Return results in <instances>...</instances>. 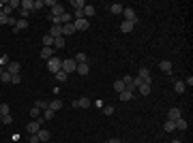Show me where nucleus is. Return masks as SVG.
I'll use <instances>...</instances> for the list:
<instances>
[{
	"instance_id": "obj_1",
	"label": "nucleus",
	"mask_w": 193,
	"mask_h": 143,
	"mask_svg": "<svg viewBox=\"0 0 193 143\" xmlns=\"http://www.w3.org/2000/svg\"><path fill=\"white\" fill-rule=\"evenodd\" d=\"M43 122H45V120H43V118H36V120H32V122H30V124L26 126V130L30 132V135H36V132L41 130V126H43Z\"/></svg>"
},
{
	"instance_id": "obj_2",
	"label": "nucleus",
	"mask_w": 193,
	"mask_h": 143,
	"mask_svg": "<svg viewBox=\"0 0 193 143\" xmlns=\"http://www.w3.org/2000/svg\"><path fill=\"white\" fill-rule=\"evenodd\" d=\"M47 69H49V73H52V75H56V73L62 69V60H60V58H49V60H47Z\"/></svg>"
},
{
	"instance_id": "obj_3",
	"label": "nucleus",
	"mask_w": 193,
	"mask_h": 143,
	"mask_svg": "<svg viewBox=\"0 0 193 143\" xmlns=\"http://www.w3.org/2000/svg\"><path fill=\"white\" fill-rule=\"evenodd\" d=\"M122 15H124V22L137 24V13H135V9H131V7H124V9H122Z\"/></svg>"
},
{
	"instance_id": "obj_4",
	"label": "nucleus",
	"mask_w": 193,
	"mask_h": 143,
	"mask_svg": "<svg viewBox=\"0 0 193 143\" xmlns=\"http://www.w3.org/2000/svg\"><path fill=\"white\" fill-rule=\"evenodd\" d=\"M75 69H77V62H75L73 58L62 60V71L67 73V75H69V73H75Z\"/></svg>"
},
{
	"instance_id": "obj_5",
	"label": "nucleus",
	"mask_w": 193,
	"mask_h": 143,
	"mask_svg": "<svg viewBox=\"0 0 193 143\" xmlns=\"http://www.w3.org/2000/svg\"><path fill=\"white\" fill-rule=\"evenodd\" d=\"M73 28H75V32H80V30H88L90 28V22L88 19H73Z\"/></svg>"
},
{
	"instance_id": "obj_6",
	"label": "nucleus",
	"mask_w": 193,
	"mask_h": 143,
	"mask_svg": "<svg viewBox=\"0 0 193 143\" xmlns=\"http://www.w3.org/2000/svg\"><path fill=\"white\" fill-rule=\"evenodd\" d=\"M19 69H22V66H19V62L11 60V62L7 64V69H4V71H7V73H11V75H19Z\"/></svg>"
},
{
	"instance_id": "obj_7",
	"label": "nucleus",
	"mask_w": 193,
	"mask_h": 143,
	"mask_svg": "<svg viewBox=\"0 0 193 143\" xmlns=\"http://www.w3.org/2000/svg\"><path fill=\"white\" fill-rule=\"evenodd\" d=\"M137 77H140L144 84H148V85H150V81H152V79H150V71H148V69H140V71H137Z\"/></svg>"
},
{
	"instance_id": "obj_8",
	"label": "nucleus",
	"mask_w": 193,
	"mask_h": 143,
	"mask_svg": "<svg viewBox=\"0 0 193 143\" xmlns=\"http://www.w3.org/2000/svg\"><path fill=\"white\" fill-rule=\"evenodd\" d=\"M62 13H64V7H62L60 2H56V4L52 7V17H60Z\"/></svg>"
},
{
	"instance_id": "obj_9",
	"label": "nucleus",
	"mask_w": 193,
	"mask_h": 143,
	"mask_svg": "<svg viewBox=\"0 0 193 143\" xmlns=\"http://www.w3.org/2000/svg\"><path fill=\"white\" fill-rule=\"evenodd\" d=\"M180 118H182V115H180V109L174 107V109H169V111H168V120H172V122H176V120H180Z\"/></svg>"
},
{
	"instance_id": "obj_10",
	"label": "nucleus",
	"mask_w": 193,
	"mask_h": 143,
	"mask_svg": "<svg viewBox=\"0 0 193 143\" xmlns=\"http://www.w3.org/2000/svg\"><path fill=\"white\" fill-rule=\"evenodd\" d=\"M49 36H52V38L62 36V26H52V28H49Z\"/></svg>"
},
{
	"instance_id": "obj_11",
	"label": "nucleus",
	"mask_w": 193,
	"mask_h": 143,
	"mask_svg": "<svg viewBox=\"0 0 193 143\" xmlns=\"http://www.w3.org/2000/svg\"><path fill=\"white\" fill-rule=\"evenodd\" d=\"M71 34H75V28H73V24H64V26H62V36L67 38V36H71Z\"/></svg>"
},
{
	"instance_id": "obj_12",
	"label": "nucleus",
	"mask_w": 193,
	"mask_h": 143,
	"mask_svg": "<svg viewBox=\"0 0 193 143\" xmlns=\"http://www.w3.org/2000/svg\"><path fill=\"white\" fill-rule=\"evenodd\" d=\"M122 9H124V7H122V4H118V2L109 4V13H112V15H120V13H122Z\"/></svg>"
},
{
	"instance_id": "obj_13",
	"label": "nucleus",
	"mask_w": 193,
	"mask_h": 143,
	"mask_svg": "<svg viewBox=\"0 0 193 143\" xmlns=\"http://www.w3.org/2000/svg\"><path fill=\"white\" fill-rule=\"evenodd\" d=\"M36 137L41 139V143H45V141H49V137H52V135H49V130H45V128H41V130L36 132Z\"/></svg>"
},
{
	"instance_id": "obj_14",
	"label": "nucleus",
	"mask_w": 193,
	"mask_h": 143,
	"mask_svg": "<svg viewBox=\"0 0 193 143\" xmlns=\"http://www.w3.org/2000/svg\"><path fill=\"white\" fill-rule=\"evenodd\" d=\"M41 58H45V60L54 58V47H43L41 49Z\"/></svg>"
},
{
	"instance_id": "obj_15",
	"label": "nucleus",
	"mask_w": 193,
	"mask_h": 143,
	"mask_svg": "<svg viewBox=\"0 0 193 143\" xmlns=\"http://www.w3.org/2000/svg\"><path fill=\"white\" fill-rule=\"evenodd\" d=\"M73 107H84V109H88V107H90V100H88V98H80V100H73Z\"/></svg>"
},
{
	"instance_id": "obj_16",
	"label": "nucleus",
	"mask_w": 193,
	"mask_h": 143,
	"mask_svg": "<svg viewBox=\"0 0 193 143\" xmlns=\"http://www.w3.org/2000/svg\"><path fill=\"white\" fill-rule=\"evenodd\" d=\"M26 28H28V19H22V17H19V19H17V24H15V28H13V30L17 32V30H26Z\"/></svg>"
},
{
	"instance_id": "obj_17",
	"label": "nucleus",
	"mask_w": 193,
	"mask_h": 143,
	"mask_svg": "<svg viewBox=\"0 0 193 143\" xmlns=\"http://www.w3.org/2000/svg\"><path fill=\"white\" fill-rule=\"evenodd\" d=\"M185 90H187L185 81H176V84H174V92H176V94H185Z\"/></svg>"
},
{
	"instance_id": "obj_18",
	"label": "nucleus",
	"mask_w": 193,
	"mask_h": 143,
	"mask_svg": "<svg viewBox=\"0 0 193 143\" xmlns=\"http://www.w3.org/2000/svg\"><path fill=\"white\" fill-rule=\"evenodd\" d=\"M75 62H77V64H88V56H86L84 51H80V54H77V56H75Z\"/></svg>"
},
{
	"instance_id": "obj_19",
	"label": "nucleus",
	"mask_w": 193,
	"mask_h": 143,
	"mask_svg": "<svg viewBox=\"0 0 193 143\" xmlns=\"http://www.w3.org/2000/svg\"><path fill=\"white\" fill-rule=\"evenodd\" d=\"M159 69L163 73H172V62H169V60H163V62L159 64Z\"/></svg>"
},
{
	"instance_id": "obj_20",
	"label": "nucleus",
	"mask_w": 193,
	"mask_h": 143,
	"mask_svg": "<svg viewBox=\"0 0 193 143\" xmlns=\"http://www.w3.org/2000/svg\"><path fill=\"white\" fill-rule=\"evenodd\" d=\"M64 24H73V17H71V15H69L67 11L60 15V26H64Z\"/></svg>"
},
{
	"instance_id": "obj_21",
	"label": "nucleus",
	"mask_w": 193,
	"mask_h": 143,
	"mask_svg": "<svg viewBox=\"0 0 193 143\" xmlns=\"http://www.w3.org/2000/svg\"><path fill=\"white\" fill-rule=\"evenodd\" d=\"M114 90H116L118 94H120V92H124V90H127V85H124V81H122V79H118V81H114Z\"/></svg>"
},
{
	"instance_id": "obj_22",
	"label": "nucleus",
	"mask_w": 193,
	"mask_h": 143,
	"mask_svg": "<svg viewBox=\"0 0 193 143\" xmlns=\"http://www.w3.org/2000/svg\"><path fill=\"white\" fill-rule=\"evenodd\" d=\"M47 107L52 109V111H54V113H56V111H58V109H62V100H58V98H56V100H52V103H49Z\"/></svg>"
},
{
	"instance_id": "obj_23",
	"label": "nucleus",
	"mask_w": 193,
	"mask_h": 143,
	"mask_svg": "<svg viewBox=\"0 0 193 143\" xmlns=\"http://www.w3.org/2000/svg\"><path fill=\"white\" fill-rule=\"evenodd\" d=\"M95 13H96L95 7H90V4H86V7H84V17H86V19H88V17H92Z\"/></svg>"
},
{
	"instance_id": "obj_24",
	"label": "nucleus",
	"mask_w": 193,
	"mask_h": 143,
	"mask_svg": "<svg viewBox=\"0 0 193 143\" xmlns=\"http://www.w3.org/2000/svg\"><path fill=\"white\" fill-rule=\"evenodd\" d=\"M133 26H135V24H131V22H122V24H120V32H124V34H127V32H131Z\"/></svg>"
},
{
	"instance_id": "obj_25",
	"label": "nucleus",
	"mask_w": 193,
	"mask_h": 143,
	"mask_svg": "<svg viewBox=\"0 0 193 143\" xmlns=\"http://www.w3.org/2000/svg\"><path fill=\"white\" fill-rule=\"evenodd\" d=\"M137 92H140L142 96H148V94H150V85H148V84H142L140 88H137Z\"/></svg>"
},
{
	"instance_id": "obj_26",
	"label": "nucleus",
	"mask_w": 193,
	"mask_h": 143,
	"mask_svg": "<svg viewBox=\"0 0 193 143\" xmlns=\"http://www.w3.org/2000/svg\"><path fill=\"white\" fill-rule=\"evenodd\" d=\"M62 47H64V36L54 38V49H62Z\"/></svg>"
},
{
	"instance_id": "obj_27",
	"label": "nucleus",
	"mask_w": 193,
	"mask_h": 143,
	"mask_svg": "<svg viewBox=\"0 0 193 143\" xmlns=\"http://www.w3.org/2000/svg\"><path fill=\"white\" fill-rule=\"evenodd\" d=\"M88 64H77V69H75V73H80V75H88Z\"/></svg>"
},
{
	"instance_id": "obj_28",
	"label": "nucleus",
	"mask_w": 193,
	"mask_h": 143,
	"mask_svg": "<svg viewBox=\"0 0 193 143\" xmlns=\"http://www.w3.org/2000/svg\"><path fill=\"white\" fill-rule=\"evenodd\" d=\"M32 7H35V2H32V0H22V7H19V9H26V11H32Z\"/></svg>"
},
{
	"instance_id": "obj_29",
	"label": "nucleus",
	"mask_w": 193,
	"mask_h": 143,
	"mask_svg": "<svg viewBox=\"0 0 193 143\" xmlns=\"http://www.w3.org/2000/svg\"><path fill=\"white\" fill-rule=\"evenodd\" d=\"M174 124H176V128H178V130H187V120H176V122H174Z\"/></svg>"
},
{
	"instance_id": "obj_30",
	"label": "nucleus",
	"mask_w": 193,
	"mask_h": 143,
	"mask_svg": "<svg viewBox=\"0 0 193 143\" xmlns=\"http://www.w3.org/2000/svg\"><path fill=\"white\" fill-rule=\"evenodd\" d=\"M43 47H54V38H52L49 34L43 36Z\"/></svg>"
},
{
	"instance_id": "obj_31",
	"label": "nucleus",
	"mask_w": 193,
	"mask_h": 143,
	"mask_svg": "<svg viewBox=\"0 0 193 143\" xmlns=\"http://www.w3.org/2000/svg\"><path fill=\"white\" fill-rule=\"evenodd\" d=\"M131 98H133V92H129V90L120 92V100H124V103H127V100H131Z\"/></svg>"
},
{
	"instance_id": "obj_32",
	"label": "nucleus",
	"mask_w": 193,
	"mask_h": 143,
	"mask_svg": "<svg viewBox=\"0 0 193 143\" xmlns=\"http://www.w3.org/2000/svg\"><path fill=\"white\" fill-rule=\"evenodd\" d=\"M163 128H165V130H168V132H172V130H176V124H174L172 120H168V122L163 124Z\"/></svg>"
},
{
	"instance_id": "obj_33",
	"label": "nucleus",
	"mask_w": 193,
	"mask_h": 143,
	"mask_svg": "<svg viewBox=\"0 0 193 143\" xmlns=\"http://www.w3.org/2000/svg\"><path fill=\"white\" fill-rule=\"evenodd\" d=\"M0 81H2V84H11V73H2V75H0Z\"/></svg>"
},
{
	"instance_id": "obj_34",
	"label": "nucleus",
	"mask_w": 193,
	"mask_h": 143,
	"mask_svg": "<svg viewBox=\"0 0 193 143\" xmlns=\"http://www.w3.org/2000/svg\"><path fill=\"white\" fill-rule=\"evenodd\" d=\"M67 77H69V75H67V73L62 71V69H60V71H58V73H56V79H58L60 84H62V81H67Z\"/></svg>"
},
{
	"instance_id": "obj_35",
	"label": "nucleus",
	"mask_w": 193,
	"mask_h": 143,
	"mask_svg": "<svg viewBox=\"0 0 193 143\" xmlns=\"http://www.w3.org/2000/svg\"><path fill=\"white\" fill-rule=\"evenodd\" d=\"M71 7H75V9H84V7H86V2H84V0H73V2H71Z\"/></svg>"
},
{
	"instance_id": "obj_36",
	"label": "nucleus",
	"mask_w": 193,
	"mask_h": 143,
	"mask_svg": "<svg viewBox=\"0 0 193 143\" xmlns=\"http://www.w3.org/2000/svg\"><path fill=\"white\" fill-rule=\"evenodd\" d=\"M54 115H56V113H54V111H52V109H45V113H43V120H52V118H54Z\"/></svg>"
},
{
	"instance_id": "obj_37",
	"label": "nucleus",
	"mask_w": 193,
	"mask_h": 143,
	"mask_svg": "<svg viewBox=\"0 0 193 143\" xmlns=\"http://www.w3.org/2000/svg\"><path fill=\"white\" fill-rule=\"evenodd\" d=\"M45 7V2L43 0H35V7H32V11H39V9H43Z\"/></svg>"
},
{
	"instance_id": "obj_38",
	"label": "nucleus",
	"mask_w": 193,
	"mask_h": 143,
	"mask_svg": "<svg viewBox=\"0 0 193 143\" xmlns=\"http://www.w3.org/2000/svg\"><path fill=\"white\" fill-rule=\"evenodd\" d=\"M9 105H7V103H2V105H0V115H7V113H9Z\"/></svg>"
},
{
	"instance_id": "obj_39",
	"label": "nucleus",
	"mask_w": 193,
	"mask_h": 143,
	"mask_svg": "<svg viewBox=\"0 0 193 143\" xmlns=\"http://www.w3.org/2000/svg\"><path fill=\"white\" fill-rule=\"evenodd\" d=\"M47 105H49V103H45V100H36V103H35L36 109H47Z\"/></svg>"
},
{
	"instance_id": "obj_40",
	"label": "nucleus",
	"mask_w": 193,
	"mask_h": 143,
	"mask_svg": "<svg viewBox=\"0 0 193 143\" xmlns=\"http://www.w3.org/2000/svg\"><path fill=\"white\" fill-rule=\"evenodd\" d=\"M39 113H41V109H36V107H32V109H30V118H32V120H36V118H39Z\"/></svg>"
},
{
	"instance_id": "obj_41",
	"label": "nucleus",
	"mask_w": 193,
	"mask_h": 143,
	"mask_svg": "<svg viewBox=\"0 0 193 143\" xmlns=\"http://www.w3.org/2000/svg\"><path fill=\"white\" fill-rule=\"evenodd\" d=\"M9 7H11V9H19V7H22V0H11Z\"/></svg>"
},
{
	"instance_id": "obj_42",
	"label": "nucleus",
	"mask_w": 193,
	"mask_h": 143,
	"mask_svg": "<svg viewBox=\"0 0 193 143\" xmlns=\"http://www.w3.org/2000/svg\"><path fill=\"white\" fill-rule=\"evenodd\" d=\"M11 84H22V75H11Z\"/></svg>"
},
{
	"instance_id": "obj_43",
	"label": "nucleus",
	"mask_w": 193,
	"mask_h": 143,
	"mask_svg": "<svg viewBox=\"0 0 193 143\" xmlns=\"http://www.w3.org/2000/svg\"><path fill=\"white\" fill-rule=\"evenodd\" d=\"M2 124H11L13 122V118H11V113H7V115H2V120H0Z\"/></svg>"
},
{
	"instance_id": "obj_44",
	"label": "nucleus",
	"mask_w": 193,
	"mask_h": 143,
	"mask_svg": "<svg viewBox=\"0 0 193 143\" xmlns=\"http://www.w3.org/2000/svg\"><path fill=\"white\" fill-rule=\"evenodd\" d=\"M103 113H105V115H112V113H114V107H112V105L103 107Z\"/></svg>"
},
{
	"instance_id": "obj_45",
	"label": "nucleus",
	"mask_w": 193,
	"mask_h": 143,
	"mask_svg": "<svg viewBox=\"0 0 193 143\" xmlns=\"http://www.w3.org/2000/svg\"><path fill=\"white\" fill-rule=\"evenodd\" d=\"M9 62H11V60H9V56H2V58H0V66H7Z\"/></svg>"
},
{
	"instance_id": "obj_46",
	"label": "nucleus",
	"mask_w": 193,
	"mask_h": 143,
	"mask_svg": "<svg viewBox=\"0 0 193 143\" xmlns=\"http://www.w3.org/2000/svg\"><path fill=\"white\" fill-rule=\"evenodd\" d=\"M30 13H32V11H26V9H19V15H22V19H26V17H28Z\"/></svg>"
},
{
	"instance_id": "obj_47",
	"label": "nucleus",
	"mask_w": 193,
	"mask_h": 143,
	"mask_svg": "<svg viewBox=\"0 0 193 143\" xmlns=\"http://www.w3.org/2000/svg\"><path fill=\"white\" fill-rule=\"evenodd\" d=\"M7 24H9V26H13V28H15V24H17V19H15V17H13V15H11V17L7 19Z\"/></svg>"
},
{
	"instance_id": "obj_48",
	"label": "nucleus",
	"mask_w": 193,
	"mask_h": 143,
	"mask_svg": "<svg viewBox=\"0 0 193 143\" xmlns=\"http://www.w3.org/2000/svg\"><path fill=\"white\" fill-rule=\"evenodd\" d=\"M7 19H9V17H7V15H4V13L0 11V26H2V24H7Z\"/></svg>"
},
{
	"instance_id": "obj_49",
	"label": "nucleus",
	"mask_w": 193,
	"mask_h": 143,
	"mask_svg": "<svg viewBox=\"0 0 193 143\" xmlns=\"http://www.w3.org/2000/svg\"><path fill=\"white\" fill-rule=\"evenodd\" d=\"M30 143H41V139H39L36 135H30Z\"/></svg>"
},
{
	"instance_id": "obj_50",
	"label": "nucleus",
	"mask_w": 193,
	"mask_h": 143,
	"mask_svg": "<svg viewBox=\"0 0 193 143\" xmlns=\"http://www.w3.org/2000/svg\"><path fill=\"white\" fill-rule=\"evenodd\" d=\"M185 85H189V88H191V85H193V77H187V81H185Z\"/></svg>"
},
{
	"instance_id": "obj_51",
	"label": "nucleus",
	"mask_w": 193,
	"mask_h": 143,
	"mask_svg": "<svg viewBox=\"0 0 193 143\" xmlns=\"http://www.w3.org/2000/svg\"><path fill=\"white\" fill-rule=\"evenodd\" d=\"M108 143H120V139H118V137H112V139H109Z\"/></svg>"
},
{
	"instance_id": "obj_52",
	"label": "nucleus",
	"mask_w": 193,
	"mask_h": 143,
	"mask_svg": "<svg viewBox=\"0 0 193 143\" xmlns=\"http://www.w3.org/2000/svg\"><path fill=\"white\" fill-rule=\"evenodd\" d=\"M172 143H182V141H180V139H174V141H172Z\"/></svg>"
},
{
	"instance_id": "obj_53",
	"label": "nucleus",
	"mask_w": 193,
	"mask_h": 143,
	"mask_svg": "<svg viewBox=\"0 0 193 143\" xmlns=\"http://www.w3.org/2000/svg\"><path fill=\"white\" fill-rule=\"evenodd\" d=\"M2 73H4V69H2V66H0V75H2Z\"/></svg>"
}]
</instances>
